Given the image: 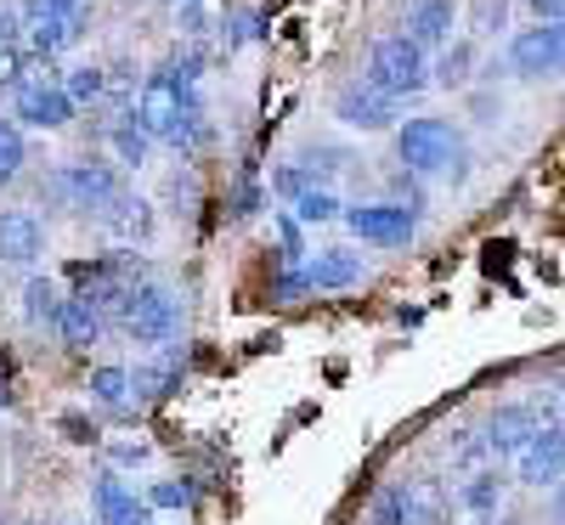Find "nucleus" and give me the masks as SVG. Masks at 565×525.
Here are the masks:
<instances>
[{
	"mask_svg": "<svg viewBox=\"0 0 565 525\" xmlns=\"http://www.w3.org/2000/svg\"><path fill=\"white\" fill-rule=\"evenodd\" d=\"M255 210H260V186H255V170H244V175H238V193H232V215L249 221Z\"/></svg>",
	"mask_w": 565,
	"mask_h": 525,
	"instance_id": "72a5a7b5",
	"label": "nucleus"
},
{
	"mask_svg": "<svg viewBox=\"0 0 565 525\" xmlns=\"http://www.w3.org/2000/svg\"><path fill=\"white\" fill-rule=\"evenodd\" d=\"M119 525H153V508H148V503H141V508H136L130 519H119Z\"/></svg>",
	"mask_w": 565,
	"mask_h": 525,
	"instance_id": "79ce46f5",
	"label": "nucleus"
},
{
	"mask_svg": "<svg viewBox=\"0 0 565 525\" xmlns=\"http://www.w3.org/2000/svg\"><path fill=\"white\" fill-rule=\"evenodd\" d=\"M45 193H52L63 210L103 215V210L125 193V181H119V170L103 164V159H74V164H57L52 175H45Z\"/></svg>",
	"mask_w": 565,
	"mask_h": 525,
	"instance_id": "20e7f679",
	"label": "nucleus"
},
{
	"mask_svg": "<svg viewBox=\"0 0 565 525\" xmlns=\"http://www.w3.org/2000/svg\"><path fill=\"white\" fill-rule=\"evenodd\" d=\"M306 282L311 289H328V294L356 289L362 282V255L356 249H317V260L306 266Z\"/></svg>",
	"mask_w": 565,
	"mask_h": 525,
	"instance_id": "ddd939ff",
	"label": "nucleus"
},
{
	"mask_svg": "<svg viewBox=\"0 0 565 525\" xmlns=\"http://www.w3.org/2000/svg\"><path fill=\"white\" fill-rule=\"evenodd\" d=\"M503 0H476V29H492V23H503Z\"/></svg>",
	"mask_w": 565,
	"mask_h": 525,
	"instance_id": "ea45409f",
	"label": "nucleus"
},
{
	"mask_svg": "<svg viewBox=\"0 0 565 525\" xmlns=\"http://www.w3.org/2000/svg\"><path fill=\"white\" fill-rule=\"evenodd\" d=\"M193 79H199V57L170 63V68H159L148 85H141L136 125L148 130L153 141H164V148H186V141H199V130H204V108L193 97Z\"/></svg>",
	"mask_w": 565,
	"mask_h": 525,
	"instance_id": "f257e3e1",
	"label": "nucleus"
},
{
	"mask_svg": "<svg viewBox=\"0 0 565 525\" xmlns=\"http://www.w3.org/2000/svg\"><path fill=\"white\" fill-rule=\"evenodd\" d=\"M509 68H514V74H526V79L559 74V68H565V18L514 34V40H509Z\"/></svg>",
	"mask_w": 565,
	"mask_h": 525,
	"instance_id": "423d86ee",
	"label": "nucleus"
},
{
	"mask_svg": "<svg viewBox=\"0 0 565 525\" xmlns=\"http://www.w3.org/2000/svg\"><path fill=\"white\" fill-rule=\"evenodd\" d=\"M170 385H175V367H141V373H130V390H141V396H170Z\"/></svg>",
	"mask_w": 565,
	"mask_h": 525,
	"instance_id": "473e14b6",
	"label": "nucleus"
},
{
	"mask_svg": "<svg viewBox=\"0 0 565 525\" xmlns=\"http://www.w3.org/2000/svg\"><path fill=\"white\" fill-rule=\"evenodd\" d=\"M537 413L532 407H498L492 418H487V429H481V441H487V452L492 458H521V447L537 436Z\"/></svg>",
	"mask_w": 565,
	"mask_h": 525,
	"instance_id": "f8f14e48",
	"label": "nucleus"
},
{
	"mask_svg": "<svg viewBox=\"0 0 565 525\" xmlns=\"http://www.w3.org/2000/svg\"><path fill=\"white\" fill-rule=\"evenodd\" d=\"M29 164V148H23V130L18 119H0V186H12Z\"/></svg>",
	"mask_w": 565,
	"mask_h": 525,
	"instance_id": "5701e85b",
	"label": "nucleus"
},
{
	"mask_svg": "<svg viewBox=\"0 0 565 525\" xmlns=\"http://www.w3.org/2000/svg\"><path fill=\"white\" fill-rule=\"evenodd\" d=\"M23 29H29V45L40 57H57V52H68V45L85 34V7L79 12H57V18H29Z\"/></svg>",
	"mask_w": 565,
	"mask_h": 525,
	"instance_id": "2eb2a0df",
	"label": "nucleus"
},
{
	"mask_svg": "<svg viewBox=\"0 0 565 525\" xmlns=\"http://www.w3.org/2000/svg\"><path fill=\"white\" fill-rule=\"evenodd\" d=\"M12 114L23 125H34V130H63L74 119V97L63 90V79H23Z\"/></svg>",
	"mask_w": 565,
	"mask_h": 525,
	"instance_id": "6e6552de",
	"label": "nucleus"
},
{
	"mask_svg": "<svg viewBox=\"0 0 565 525\" xmlns=\"http://www.w3.org/2000/svg\"><path fill=\"white\" fill-rule=\"evenodd\" d=\"M306 289H311V282H306V271H282V277H277V289H271V294H277V300H300Z\"/></svg>",
	"mask_w": 565,
	"mask_h": 525,
	"instance_id": "58836bf2",
	"label": "nucleus"
},
{
	"mask_svg": "<svg viewBox=\"0 0 565 525\" xmlns=\"http://www.w3.org/2000/svg\"><path fill=\"white\" fill-rule=\"evenodd\" d=\"M85 390H90V401H103V407H125L130 401V373L125 367H97L85 378Z\"/></svg>",
	"mask_w": 565,
	"mask_h": 525,
	"instance_id": "393cba45",
	"label": "nucleus"
},
{
	"mask_svg": "<svg viewBox=\"0 0 565 525\" xmlns=\"http://www.w3.org/2000/svg\"><path fill=\"white\" fill-rule=\"evenodd\" d=\"M103 85H108V74H103L97 63H90V68H68V79H63V90L74 97V108H79V103H97Z\"/></svg>",
	"mask_w": 565,
	"mask_h": 525,
	"instance_id": "c85d7f7f",
	"label": "nucleus"
},
{
	"mask_svg": "<svg viewBox=\"0 0 565 525\" xmlns=\"http://www.w3.org/2000/svg\"><path fill=\"white\" fill-rule=\"evenodd\" d=\"M340 221L373 249H402L418 232V215L407 204H356V210H340Z\"/></svg>",
	"mask_w": 565,
	"mask_h": 525,
	"instance_id": "0eeeda50",
	"label": "nucleus"
},
{
	"mask_svg": "<svg viewBox=\"0 0 565 525\" xmlns=\"http://www.w3.org/2000/svg\"><path fill=\"white\" fill-rule=\"evenodd\" d=\"M45 255V221L34 210H0V266H34Z\"/></svg>",
	"mask_w": 565,
	"mask_h": 525,
	"instance_id": "9d476101",
	"label": "nucleus"
},
{
	"mask_svg": "<svg viewBox=\"0 0 565 525\" xmlns=\"http://www.w3.org/2000/svg\"><path fill=\"white\" fill-rule=\"evenodd\" d=\"M90 508H97V519H103V525H119V519H130V514L141 508V497L119 481L114 469H103L97 481H90Z\"/></svg>",
	"mask_w": 565,
	"mask_h": 525,
	"instance_id": "a211bd4d",
	"label": "nucleus"
},
{
	"mask_svg": "<svg viewBox=\"0 0 565 525\" xmlns=\"http://www.w3.org/2000/svg\"><path fill=\"white\" fill-rule=\"evenodd\" d=\"M498 503H503V474H498V469H469V481L458 486V508L492 514Z\"/></svg>",
	"mask_w": 565,
	"mask_h": 525,
	"instance_id": "412c9836",
	"label": "nucleus"
},
{
	"mask_svg": "<svg viewBox=\"0 0 565 525\" xmlns=\"http://www.w3.org/2000/svg\"><path fill=\"white\" fill-rule=\"evenodd\" d=\"M373 525H407V497H402V486H385L380 497H373Z\"/></svg>",
	"mask_w": 565,
	"mask_h": 525,
	"instance_id": "2f4dec72",
	"label": "nucleus"
},
{
	"mask_svg": "<svg viewBox=\"0 0 565 525\" xmlns=\"http://www.w3.org/2000/svg\"><path fill=\"white\" fill-rule=\"evenodd\" d=\"M447 458L463 463V469H481V458H492V452H487V441L476 436V429H458V436L447 441Z\"/></svg>",
	"mask_w": 565,
	"mask_h": 525,
	"instance_id": "7c9ffc66",
	"label": "nucleus"
},
{
	"mask_svg": "<svg viewBox=\"0 0 565 525\" xmlns=\"http://www.w3.org/2000/svg\"><path fill=\"white\" fill-rule=\"evenodd\" d=\"M340 215V199L328 193V186H306V193L295 199V221L300 226H322V221H334Z\"/></svg>",
	"mask_w": 565,
	"mask_h": 525,
	"instance_id": "a878e982",
	"label": "nucleus"
},
{
	"mask_svg": "<svg viewBox=\"0 0 565 525\" xmlns=\"http://www.w3.org/2000/svg\"><path fill=\"white\" fill-rule=\"evenodd\" d=\"M85 7V0H29V7H23V23L29 18H57V12H79Z\"/></svg>",
	"mask_w": 565,
	"mask_h": 525,
	"instance_id": "4c0bfd02",
	"label": "nucleus"
},
{
	"mask_svg": "<svg viewBox=\"0 0 565 525\" xmlns=\"http://www.w3.org/2000/svg\"><path fill=\"white\" fill-rule=\"evenodd\" d=\"M469 68H476V45L458 40V45H447V52H441V63L430 68V79H436V85H447V90H458V85L469 79Z\"/></svg>",
	"mask_w": 565,
	"mask_h": 525,
	"instance_id": "b1692460",
	"label": "nucleus"
},
{
	"mask_svg": "<svg viewBox=\"0 0 565 525\" xmlns=\"http://www.w3.org/2000/svg\"><path fill=\"white\" fill-rule=\"evenodd\" d=\"M402 497H407V525H441L452 514V497L441 492V481H407Z\"/></svg>",
	"mask_w": 565,
	"mask_h": 525,
	"instance_id": "6ab92c4d",
	"label": "nucleus"
},
{
	"mask_svg": "<svg viewBox=\"0 0 565 525\" xmlns=\"http://www.w3.org/2000/svg\"><path fill=\"white\" fill-rule=\"evenodd\" d=\"M57 333H63L68 351H90V345L103 340V311L90 306L85 294H68L63 300V317H57Z\"/></svg>",
	"mask_w": 565,
	"mask_h": 525,
	"instance_id": "dca6fc26",
	"label": "nucleus"
},
{
	"mask_svg": "<svg viewBox=\"0 0 565 525\" xmlns=\"http://www.w3.org/2000/svg\"><path fill=\"white\" fill-rule=\"evenodd\" d=\"M148 153H153V136L136 125V114L119 119V125H114V159H119L125 170H141V164H148Z\"/></svg>",
	"mask_w": 565,
	"mask_h": 525,
	"instance_id": "4be33fe9",
	"label": "nucleus"
},
{
	"mask_svg": "<svg viewBox=\"0 0 565 525\" xmlns=\"http://www.w3.org/2000/svg\"><path fill=\"white\" fill-rule=\"evenodd\" d=\"M452 18H458L452 0H413V7H407V40H418V45H447Z\"/></svg>",
	"mask_w": 565,
	"mask_h": 525,
	"instance_id": "f3484780",
	"label": "nucleus"
},
{
	"mask_svg": "<svg viewBox=\"0 0 565 525\" xmlns=\"http://www.w3.org/2000/svg\"><path fill=\"white\" fill-rule=\"evenodd\" d=\"M306 186H317V181L306 175V164H300V159H295V164H277V170H271V193H277V199H289V204H295V199L306 193Z\"/></svg>",
	"mask_w": 565,
	"mask_h": 525,
	"instance_id": "c756f323",
	"label": "nucleus"
},
{
	"mask_svg": "<svg viewBox=\"0 0 565 525\" xmlns=\"http://www.w3.org/2000/svg\"><path fill=\"white\" fill-rule=\"evenodd\" d=\"M300 164H306V175L322 186L328 175H340L351 159H345V148H328V141H317V148H306V153H300Z\"/></svg>",
	"mask_w": 565,
	"mask_h": 525,
	"instance_id": "cd10ccee",
	"label": "nucleus"
},
{
	"mask_svg": "<svg viewBox=\"0 0 565 525\" xmlns=\"http://www.w3.org/2000/svg\"><path fill=\"white\" fill-rule=\"evenodd\" d=\"M532 12H537L543 23H559V18H565V0H532Z\"/></svg>",
	"mask_w": 565,
	"mask_h": 525,
	"instance_id": "a19ab883",
	"label": "nucleus"
},
{
	"mask_svg": "<svg viewBox=\"0 0 565 525\" xmlns=\"http://www.w3.org/2000/svg\"><path fill=\"white\" fill-rule=\"evenodd\" d=\"M402 114L396 97H385V90H373L367 79H351L340 97H334V119L351 125V130H391Z\"/></svg>",
	"mask_w": 565,
	"mask_h": 525,
	"instance_id": "1a4fd4ad",
	"label": "nucleus"
},
{
	"mask_svg": "<svg viewBox=\"0 0 565 525\" xmlns=\"http://www.w3.org/2000/svg\"><path fill=\"white\" fill-rule=\"evenodd\" d=\"M175 7H186V0H175Z\"/></svg>",
	"mask_w": 565,
	"mask_h": 525,
	"instance_id": "a18cd8bd",
	"label": "nucleus"
},
{
	"mask_svg": "<svg viewBox=\"0 0 565 525\" xmlns=\"http://www.w3.org/2000/svg\"><path fill=\"white\" fill-rule=\"evenodd\" d=\"M74 525H85V519H74Z\"/></svg>",
	"mask_w": 565,
	"mask_h": 525,
	"instance_id": "49530a36",
	"label": "nucleus"
},
{
	"mask_svg": "<svg viewBox=\"0 0 565 525\" xmlns=\"http://www.w3.org/2000/svg\"><path fill=\"white\" fill-rule=\"evenodd\" d=\"M18 34H23V18H18V7H12V0H0V52H12V45H18Z\"/></svg>",
	"mask_w": 565,
	"mask_h": 525,
	"instance_id": "f704fd0d",
	"label": "nucleus"
},
{
	"mask_svg": "<svg viewBox=\"0 0 565 525\" xmlns=\"http://www.w3.org/2000/svg\"><path fill=\"white\" fill-rule=\"evenodd\" d=\"M63 289H57V277H29V289H23V317L34 322V328H57V317H63Z\"/></svg>",
	"mask_w": 565,
	"mask_h": 525,
	"instance_id": "aec40b11",
	"label": "nucleus"
},
{
	"mask_svg": "<svg viewBox=\"0 0 565 525\" xmlns=\"http://www.w3.org/2000/svg\"><path fill=\"white\" fill-rule=\"evenodd\" d=\"M396 153L407 164V175H463L469 148L447 119H407L396 130Z\"/></svg>",
	"mask_w": 565,
	"mask_h": 525,
	"instance_id": "f03ea898",
	"label": "nucleus"
},
{
	"mask_svg": "<svg viewBox=\"0 0 565 525\" xmlns=\"http://www.w3.org/2000/svg\"><path fill=\"white\" fill-rule=\"evenodd\" d=\"M554 525H565V492L554 497Z\"/></svg>",
	"mask_w": 565,
	"mask_h": 525,
	"instance_id": "37998d69",
	"label": "nucleus"
},
{
	"mask_svg": "<svg viewBox=\"0 0 565 525\" xmlns=\"http://www.w3.org/2000/svg\"><path fill=\"white\" fill-rule=\"evenodd\" d=\"M108 458H114V463H125V469H136V463H148L153 452H148V441H114V447H108Z\"/></svg>",
	"mask_w": 565,
	"mask_h": 525,
	"instance_id": "e433bc0d",
	"label": "nucleus"
},
{
	"mask_svg": "<svg viewBox=\"0 0 565 525\" xmlns=\"http://www.w3.org/2000/svg\"><path fill=\"white\" fill-rule=\"evenodd\" d=\"M277 237H282V260H300V221L295 215H277Z\"/></svg>",
	"mask_w": 565,
	"mask_h": 525,
	"instance_id": "c9c22d12",
	"label": "nucleus"
},
{
	"mask_svg": "<svg viewBox=\"0 0 565 525\" xmlns=\"http://www.w3.org/2000/svg\"><path fill=\"white\" fill-rule=\"evenodd\" d=\"M97 221H103L114 237H125V244H148V237H153V204L136 199V193H119Z\"/></svg>",
	"mask_w": 565,
	"mask_h": 525,
	"instance_id": "4468645a",
	"label": "nucleus"
},
{
	"mask_svg": "<svg viewBox=\"0 0 565 525\" xmlns=\"http://www.w3.org/2000/svg\"><path fill=\"white\" fill-rule=\"evenodd\" d=\"M119 328L136 345H170L181 328V300L164 289V282H136V289L119 300Z\"/></svg>",
	"mask_w": 565,
	"mask_h": 525,
	"instance_id": "39448f33",
	"label": "nucleus"
},
{
	"mask_svg": "<svg viewBox=\"0 0 565 525\" xmlns=\"http://www.w3.org/2000/svg\"><path fill=\"white\" fill-rule=\"evenodd\" d=\"M373 90H385V97L407 103L418 97L424 85H430V63H424V45L407 40V34H380L367 52V74H362Z\"/></svg>",
	"mask_w": 565,
	"mask_h": 525,
	"instance_id": "7ed1b4c3",
	"label": "nucleus"
},
{
	"mask_svg": "<svg viewBox=\"0 0 565 525\" xmlns=\"http://www.w3.org/2000/svg\"><path fill=\"white\" fill-rule=\"evenodd\" d=\"M0 525H7V514H0Z\"/></svg>",
	"mask_w": 565,
	"mask_h": 525,
	"instance_id": "c03bdc74",
	"label": "nucleus"
},
{
	"mask_svg": "<svg viewBox=\"0 0 565 525\" xmlns=\"http://www.w3.org/2000/svg\"><path fill=\"white\" fill-rule=\"evenodd\" d=\"M193 497H199V486H193V481H153L141 503H148L153 514H159V508H175V514H181V508H193Z\"/></svg>",
	"mask_w": 565,
	"mask_h": 525,
	"instance_id": "bb28decb",
	"label": "nucleus"
},
{
	"mask_svg": "<svg viewBox=\"0 0 565 525\" xmlns=\"http://www.w3.org/2000/svg\"><path fill=\"white\" fill-rule=\"evenodd\" d=\"M521 481L526 486H554L559 474H565V424H543L537 436L521 447Z\"/></svg>",
	"mask_w": 565,
	"mask_h": 525,
	"instance_id": "9b49d317",
	"label": "nucleus"
}]
</instances>
